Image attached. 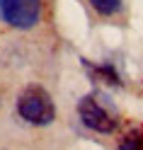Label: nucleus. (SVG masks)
<instances>
[{"instance_id": "obj_1", "label": "nucleus", "mask_w": 143, "mask_h": 150, "mask_svg": "<svg viewBox=\"0 0 143 150\" xmlns=\"http://www.w3.org/2000/svg\"><path fill=\"white\" fill-rule=\"evenodd\" d=\"M15 111L22 124L34 128H46L56 121V104L41 85H27L17 95Z\"/></svg>"}, {"instance_id": "obj_4", "label": "nucleus", "mask_w": 143, "mask_h": 150, "mask_svg": "<svg viewBox=\"0 0 143 150\" xmlns=\"http://www.w3.org/2000/svg\"><path fill=\"white\" fill-rule=\"evenodd\" d=\"M83 68L85 73L90 75L95 82H104L109 87H121V75L117 70V65L109 63V61H102V63H92V61H83Z\"/></svg>"}, {"instance_id": "obj_6", "label": "nucleus", "mask_w": 143, "mask_h": 150, "mask_svg": "<svg viewBox=\"0 0 143 150\" xmlns=\"http://www.w3.org/2000/svg\"><path fill=\"white\" fill-rule=\"evenodd\" d=\"M117 150H143V126H133L119 138Z\"/></svg>"}, {"instance_id": "obj_5", "label": "nucleus", "mask_w": 143, "mask_h": 150, "mask_svg": "<svg viewBox=\"0 0 143 150\" xmlns=\"http://www.w3.org/2000/svg\"><path fill=\"white\" fill-rule=\"evenodd\" d=\"M90 10L102 20H114L124 15V0H88Z\"/></svg>"}, {"instance_id": "obj_3", "label": "nucleus", "mask_w": 143, "mask_h": 150, "mask_svg": "<svg viewBox=\"0 0 143 150\" xmlns=\"http://www.w3.org/2000/svg\"><path fill=\"white\" fill-rule=\"evenodd\" d=\"M44 3L41 0H0V20L7 27L29 32L41 22Z\"/></svg>"}, {"instance_id": "obj_2", "label": "nucleus", "mask_w": 143, "mask_h": 150, "mask_svg": "<svg viewBox=\"0 0 143 150\" xmlns=\"http://www.w3.org/2000/svg\"><path fill=\"white\" fill-rule=\"evenodd\" d=\"M78 119L88 131L100 136H112L119 128V114L112 109V104L102 102L97 92L83 95L78 99Z\"/></svg>"}]
</instances>
